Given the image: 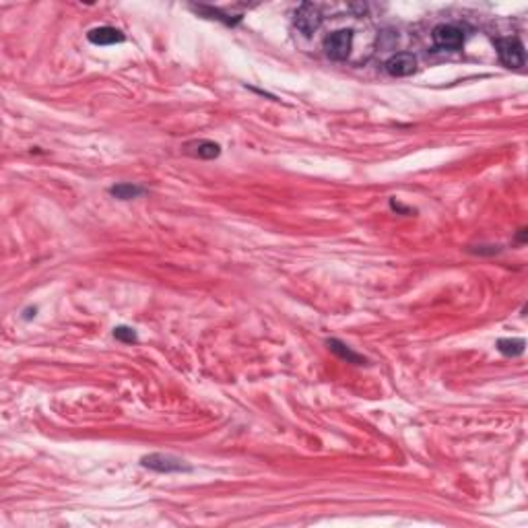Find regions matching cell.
I'll list each match as a JSON object with an SVG mask.
<instances>
[{
  "label": "cell",
  "mask_w": 528,
  "mask_h": 528,
  "mask_svg": "<svg viewBox=\"0 0 528 528\" xmlns=\"http://www.w3.org/2000/svg\"><path fill=\"white\" fill-rule=\"evenodd\" d=\"M89 42L95 46H111V44H120L124 42V33L118 31L116 27H95L87 33Z\"/></svg>",
  "instance_id": "52a82bcc"
},
{
  "label": "cell",
  "mask_w": 528,
  "mask_h": 528,
  "mask_svg": "<svg viewBox=\"0 0 528 528\" xmlns=\"http://www.w3.org/2000/svg\"><path fill=\"white\" fill-rule=\"evenodd\" d=\"M326 345H328V349H330L336 357L345 359L347 363H355V365H363V363H365V357H361L359 353H355L351 347H347V345H345L343 340H338V338H328Z\"/></svg>",
  "instance_id": "ba28073f"
},
{
  "label": "cell",
  "mask_w": 528,
  "mask_h": 528,
  "mask_svg": "<svg viewBox=\"0 0 528 528\" xmlns=\"http://www.w3.org/2000/svg\"><path fill=\"white\" fill-rule=\"evenodd\" d=\"M145 192V188L140 186H134V184H118V186H111L109 188V194L116 197L118 201H130V199H136Z\"/></svg>",
  "instance_id": "8fae6325"
},
{
  "label": "cell",
  "mask_w": 528,
  "mask_h": 528,
  "mask_svg": "<svg viewBox=\"0 0 528 528\" xmlns=\"http://www.w3.org/2000/svg\"><path fill=\"white\" fill-rule=\"evenodd\" d=\"M495 48L500 54V60L508 66V69H520L527 62V52L520 39L516 37H500L495 39Z\"/></svg>",
  "instance_id": "6da1fadb"
},
{
  "label": "cell",
  "mask_w": 528,
  "mask_h": 528,
  "mask_svg": "<svg viewBox=\"0 0 528 528\" xmlns=\"http://www.w3.org/2000/svg\"><path fill=\"white\" fill-rule=\"evenodd\" d=\"M431 37L435 48H441V50H460L464 46V33L456 25H437Z\"/></svg>",
  "instance_id": "277c9868"
},
{
  "label": "cell",
  "mask_w": 528,
  "mask_h": 528,
  "mask_svg": "<svg viewBox=\"0 0 528 528\" xmlns=\"http://www.w3.org/2000/svg\"><path fill=\"white\" fill-rule=\"evenodd\" d=\"M386 73L392 77H409L417 69V58L411 52H399L386 60Z\"/></svg>",
  "instance_id": "8992f818"
},
{
  "label": "cell",
  "mask_w": 528,
  "mask_h": 528,
  "mask_svg": "<svg viewBox=\"0 0 528 528\" xmlns=\"http://www.w3.org/2000/svg\"><path fill=\"white\" fill-rule=\"evenodd\" d=\"M351 46H353L351 29H338L324 39V52L332 60H347L351 54Z\"/></svg>",
  "instance_id": "7a4b0ae2"
},
{
  "label": "cell",
  "mask_w": 528,
  "mask_h": 528,
  "mask_svg": "<svg viewBox=\"0 0 528 528\" xmlns=\"http://www.w3.org/2000/svg\"><path fill=\"white\" fill-rule=\"evenodd\" d=\"M527 349V343L522 338H500L498 340V351L506 357H518Z\"/></svg>",
  "instance_id": "30bf717a"
},
{
  "label": "cell",
  "mask_w": 528,
  "mask_h": 528,
  "mask_svg": "<svg viewBox=\"0 0 528 528\" xmlns=\"http://www.w3.org/2000/svg\"><path fill=\"white\" fill-rule=\"evenodd\" d=\"M322 23V15L318 10V6L304 2L298 10H295V27L304 33V35H312Z\"/></svg>",
  "instance_id": "5b68a950"
},
{
  "label": "cell",
  "mask_w": 528,
  "mask_h": 528,
  "mask_svg": "<svg viewBox=\"0 0 528 528\" xmlns=\"http://www.w3.org/2000/svg\"><path fill=\"white\" fill-rule=\"evenodd\" d=\"M140 464L157 473H188L190 471V466L182 458L172 454H149L140 458Z\"/></svg>",
  "instance_id": "3957f363"
},
{
  "label": "cell",
  "mask_w": 528,
  "mask_h": 528,
  "mask_svg": "<svg viewBox=\"0 0 528 528\" xmlns=\"http://www.w3.org/2000/svg\"><path fill=\"white\" fill-rule=\"evenodd\" d=\"M186 151L199 159H215L221 155V147L212 140H199V143H190L186 145Z\"/></svg>",
  "instance_id": "9c48e42d"
},
{
  "label": "cell",
  "mask_w": 528,
  "mask_h": 528,
  "mask_svg": "<svg viewBox=\"0 0 528 528\" xmlns=\"http://www.w3.org/2000/svg\"><path fill=\"white\" fill-rule=\"evenodd\" d=\"M113 336H116L118 340H122V343H136V340H138L136 332H134L132 328H128V326H118V328H113Z\"/></svg>",
  "instance_id": "7c38bea8"
}]
</instances>
